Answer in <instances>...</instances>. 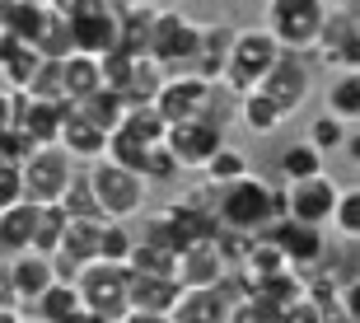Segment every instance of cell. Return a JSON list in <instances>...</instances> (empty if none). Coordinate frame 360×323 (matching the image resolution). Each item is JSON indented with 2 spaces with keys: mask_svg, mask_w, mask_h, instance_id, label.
<instances>
[{
  "mask_svg": "<svg viewBox=\"0 0 360 323\" xmlns=\"http://www.w3.org/2000/svg\"><path fill=\"white\" fill-rule=\"evenodd\" d=\"M24 300H19V286H14V267L10 258H0V310H19Z\"/></svg>",
  "mask_w": 360,
  "mask_h": 323,
  "instance_id": "obj_49",
  "label": "cell"
},
{
  "mask_svg": "<svg viewBox=\"0 0 360 323\" xmlns=\"http://www.w3.org/2000/svg\"><path fill=\"white\" fill-rule=\"evenodd\" d=\"M197 42H201V24H192L178 10H160L155 28H150V56L164 61L169 70H192L197 61Z\"/></svg>",
  "mask_w": 360,
  "mask_h": 323,
  "instance_id": "obj_7",
  "label": "cell"
},
{
  "mask_svg": "<svg viewBox=\"0 0 360 323\" xmlns=\"http://www.w3.org/2000/svg\"><path fill=\"white\" fill-rule=\"evenodd\" d=\"M61 70H66V99L70 103H84L89 94H98L103 89V56H89V52H75L61 61Z\"/></svg>",
  "mask_w": 360,
  "mask_h": 323,
  "instance_id": "obj_25",
  "label": "cell"
},
{
  "mask_svg": "<svg viewBox=\"0 0 360 323\" xmlns=\"http://www.w3.org/2000/svg\"><path fill=\"white\" fill-rule=\"evenodd\" d=\"M38 52L47 56V61L75 56V28H70V19H61V14L52 10V19H47V28H42V38H38Z\"/></svg>",
  "mask_w": 360,
  "mask_h": 323,
  "instance_id": "obj_39",
  "label": "cell"
},
{
  "mask_svg": "<svg viewBox=\"0 0 360 323\" xmlns=\"http://www.w3.org/2000/svg\"><path fill=\"white\" fill-rule=\"evenodd\" d=\"M28 99H42V103H70L66 99V70H61V61H42L38 75H33V84L24 89Z\"/></svg>",
  "mask_w": 360,
  "mask_h": 323,
  "instance_id": "obj_40",
  "label": "cell"
},
{
  "mask_svg": "<svg viewBox=\"0 0 360 323\" xmlns=\"http://www.w3.org/2000/svg\"><path fill=\"white\" fill-rule=\"evenodd\" d=\"M14 267V286H19V300L33 305L38 296H47L56 281H61V267H56V258L38 253V248H28V253H14L10 258Z\"/></svg>",
  "mask_w": 360,
  "mask_h": 323,
  "instance_id": "obj_16",
  "label": "cell"
},
{
  "mask_svg": "<svg viewBox=\"0 0 360 323\" xmlns=\"http://www.w3.org/2000/svg\"><path fill=\"white\" fill-rule=\"evenodd\" d=\"M75 183V155L66 146H38L24 160V192L28 202H61L66 188Z\"/></svg>",
  "mask_w": 360,
  "mask_h": 323,
  "instance_id": "obj_6",
  "label": "cell"
},
{
  "mask_svg": "<svg viewBox=\"0 0 360 323\" xmlns=\"http://www.w3.org/2000/svg\"><path fill=\"white\" fill-rule=\"evenodd\" d=\"M234 296H225V286H206V291H183L174 310V323H229Z\"/></svg>",
  "mask_w": 360,
  "mask_h": 323,
  "instance_id": "obj_21",
  "label": "cell"
},
{
  "mask_svg": "<svg viewBox=\"0 0 360 323\" xmlns=\"http://www.w3.org/2000/svg\"><path fill=\"white\" fill-rule=\"evenodd\" d=\"M347 127H351V122H342L337 113H319V118L309 122V141H314L323 155H333V150H347Z\"/></svg>",
  "mask_w": 360,
  "mask_h": 323,
  "instance_id": "obj_41",
  "label": "cell"
},
{
  "mask_svg": "<svg viewBox=\"0 0 360 323\" xmlns=\"http://www.w3.org/2000/svg\"><path fill=\"white\" fill-rule=\"evenodd\" d=\"M117 10H164L160 0H112Z\"/></svg>",
  "mask_w": 360,
  "mask_h": 323,
  "instance_id": "obj_56",
  "label": "cell"
},
{
  "mask_svg": "<svg viewBox=\"0 0 360 323\" xmlns=\"http://www.w3.org/2000/svg\"><path fill=\"white\" fill-rule=\"evenodd\" d=\"M276 169H281V178H285V183H295V178H314V174H323V150L304 136V141H295V146L281 150Z\"/></svg>",
  "mask_w": 360,
  "mask_h": 323,
  "instance_id": "obj_34",
  "label": "cell"
},
{
  "mask_svg": "<svg viewBox=\"0 0 360 323\" xmlns=\"http://www.w3.org/2000/svg\"><path fill=\"white\" fill-rule=\"evenodd\" d=\"M323 323H356V319H351V310H347V300H342V296L323 305Z\"/></svg>",
  "mask_w": 360,
  "mask_h": 323,
  "instance_id": "obj_53",
  "label": "cell"
},
{
  "mask_svg": "<svg viewBox=\"0 0 360 323\" xmlns=\"http://www.w3.org/2000/svg\"><path fill=\"white\" fill-rule=\"evenodd\" d=\"M178 281L187 291H206V286H225L229 281V258L220 253L215 239H201V243H187L183 258H178Z\"/></svg>",
  "mask_w": 360,
  "mask_h": 323,
  "instance_id": "obj_13",
  "label": "cell"
},
{
  "mask_svg": "<svg viewBox=\"0 0 360 323\" xmlns=\"http://www.w3.org/2000/svg\"><path fill=\"white\" fill-rule=\"evenodd\" d=\"M169 75H174V70L164 66V61H155V56H136V61H131V70H127V80H122V99H127L131 108L155 103Z\"/></svg>",
  "mask_w": 360,
  "mask_h": 323,
  "instance_id": "obj_22",
  "label": "cell"
},
{
  "mask_svg": "<svg viewBox=\"0 0 360 323\" xmlns=\"http://www.w3.org/2000/svg\"><path fill=\"white\" fill-rule=\"evenodd\" d=\"M187 286L178 277H160V272H131V310H160L174 314Z\"/></svg>",
  "mask_w": 360,
  "mask_h": 323,
  "instance_id": "obj_19",
  "label": "cell"
},
{
  "mask_svg": "<svg viewBox=\"0 0 360 323\" xmlns=\"http://www.w3.org/2000/svg\"><path fill=\"white\" fill-rule=\"evenodd\" d=\"M33 229H38V202H19L0 215V253H28L33 248Z\"/></svg>",
  "mask_w": 360,
  "mask_h": 323,
  "instance_id": "obj_26",
  "label": "cell"
},
{
  "mask_svg": "<svg viewBox=\"0 0 360 323\" xmlns=\"http://www.w3.org/2000/svg\"><path fill=\"white\" fill-rule=\"evenodd\" d=\"M70 28H75V52H89V56L117 52V42H122L117 5L112 10H98V14H84V19H70Z\"/></svg>",
  "mask_w": 360,
  "mask_h": 323,
  "instance_id": "obj_17",
  "label": "cell"
},
{
  "mask_svg": "<svg viewBox=\"0 0 360 323\" xmlns=\"http://www.w3.org/2000/svg\"><path fill=\"white\" fill-rule=\"evenodd\" d=\"M75 286L84 291V310L94 319L122 323L131 314V262H108V258H98V262L80 267Z\"/></svg>",
  "mask_w": 360,
  "mask_h": 323,
  "instance_id": "obj_4",
  "label": "cell"
},
{
  "mask_svg": "<svg viewBox=\"0 0 360 323\" xmlns=\"http://www.w3.org/2000/svg\"><path fill=\"white\" fill-rule=\"evenodd\" d=\"M183 174H187V169H183V160H178L174 150H169V141L150 150V164H146V178H150V183H178Z\"/></svg>",
  "mask_w": 360,
  "mask_h": 323,
  "instance_id": "obj_44",
  "label": "cell"
},
{
  "mask_svg": "<svg viewBox=\"0 0 360 323\" xmlns=\"http://www.w3.org/2000/svg\"><path fill=\"white\" fill-rule=\"evenodd\" d=\"M220 146H225V127L211 118H187L169 127V150L183 160V169H206Z\"/></svg>",
  "mask_w": 360,
  "mask_h": 323,
  "instance_id": "obj_10",
  "label": "cell"
},
{
  "mask_svg": "<svg viewBox=\"0 0 360 323\" xmlns=\"http://www.w3.org/2000/svg\"><path fill=\"white\" fill-rule=\"evenodd\" d=\"M75 108H80L94 127H103L108 136L117 132L122 122H127V113H131V103H127V99H122V89H112V84H103L98 94H89L84 103H75Z\"/></svg>",
  "mask_w": 360,
  "mask_h": 323,
  "instance_id": "obj_30",
  "label": "cell"
},
{
  "mask_svg": "<svg viewBox=\"0 0 360 323\" xmlns=\"http://www.w3.org/2000/svg\"><path fill=\"white\" fill-rule=\"evenodd\" d=\"M136 248L131 229H127V220H103V258L108 262H127Z\"/></svg>",
  "mask_w": 360,
  "mask_h": 323,
  "instance_id": "obj_46",
  "label": "cell"
},
{
  "mask_svg": "<svg viewBox=\"0 0 360 323\" xmlns=\"http://www.w3.org/2000/svg\"><path fill=\"white\" fill-rule=\"evenodd\" d=\"M239 118L253 136H271L285 127V108L276 99H267L262 89H253V94H239Z\"/></svg>",
  "mask_w": 360,
  "mask_h": 323,
  "instance_id": "obj_29",
  "label": "cell"
},
{
  "mask_svg": "<svg viewBox=\"0 0 360 323\" xmlns=\"http://www.w3.org/2000/svg\"><path fill=\"white\" fill-rule=\"evenodd\" d=\"M333 70H360V33L342 47V52L333 56Z\"/></svg>",
  "mask_w": 360,
  "mask_h": 323,
  "instance_id": "obj_52",
  "label": "cell"
},
{
  "mask_svg": "<svg viewBox=\"0 0 360 323\" xmlns=\"http://www.w3.org/2000/svg\"><path fill=\"white\" fill-rule=\"evenodd\" d=\"M342 300H347V310H351V319L360 323V277H356V281H347V286H342Z\"/></svg>",
  "mask_w": 360,
  "mask_h": 323,
  "instance_id": "obj_55",
  "label": "cell"
},
{
  "mask_svg": "<svg viewBox=\"0 0 360 323\" xmlns=\"http://www.w3.org/2000/svg\"><path fill=\"white\" fill-rule=\"evenodd\" d=\"M0 323H24V314L19 310H0Z\"/></svg>",
  "mask_w": 360,
  "mask_h": 323,
  "instance_id": "obj_58",
  "label": "cell"
},
{
  "mask_svg": "<svg viewBox=\"0 0 360 323\" xmlns=\"http://www.w3.org/2000/svg\"><path fill=\"white\" fill-rule=\"evenodd\" d=\"M33 314H38V319H47V323H70V319H80V314H84V291L70 281V277H61V281H56L47 296L33 300Z\"/></svg>",
  "mask_w": 360,
  "mask_h": 323,
  "instance_id": "obj_27",
  "label": "cell"
},
{
  "mask_svg": "<svg viewBox=\"0 0 360 323\" xmlns=\"http://www.w3.org/2000/svg\"><path fill=\"white\" fill-rule=\"evenodd\" d=\"M215 211L225 229H243V234H262L271 220L290 215V188L285 183H267V178H239L215 188Z\"/></svg>",
  "mask_w": 360,
  "mask_h": 323,
  "instance_id": "obj_1",
  "label": "cell"
},
{
  "mask_svg": "<svg viewBox=\"0 0 360 323\" xmlns=\"http://www.w3.org/2000/svg\"><path fill=\"white\" fill-rule=\"evenodd\" d=\"M24 323H47V319H38V314H24Z\"/></svg>",
  "mask_w": 360,
  "mask_h": 323,
  "instance_id": "obj_60",
  "label": "cell"
},
{
  "mask_svg": "<svg viewBox=\"0 0 360 323\" xmlns=\"http://www.w3.org/2000/svg\"><path fill=\"white\" fill-rule=\"evenodd\" d=\"M178 248H169V243H155V239H136L131 248V272H160V277H178Z\"/></svg>",
  "mask_w": 360,
  "mask_h": 323,
  "instance_id": "obj_36",
  "label": "cell"
},
{
  "mask_svg": "<svg viewBox=\"0 0 360 323\" xmlns=\"http://www.w3.org/2000/svg\"><path fill=\"white\" fill-rule=\"evenodd\" d=\"M47 19H52V5L47 0H0V28L5 33H19V38L38 42Z\"/></svg>",
  "mask_w": 360,
  "mask_h": 323,
  "instance_id": "obj_23",
  "label": "cell"
},
{
  "mask_svg": "<svg viewBox=\"0 0 360 323\" xmlns=\"http://www.w3.org/2000/svg\"><path fill=\"white\" fill-rule=\"evenodd\" d=\"M61 19H84V14H98V10H112V0H47Z\"/></svg>",
  "mask_w": 360,
  "mask_h": 323,
  "instance_id": "obj_48",
  "label": "cell"
},
{
  "mask_svg": "<svg viewBox=\"0 0 360 323\" xmlns=\"http://www.w3.org/2000/svg\"><path fill=\"white\" fill-rule=\"evenodd\" d=\"M19 108H24V94H19V89H0V132L19 122Z\"/></svg>",
  "mask_w": 360,
  "mask_h": 323,
  "instance_id": "obj_51",
  "label": "cell"
},
{
  "mask_svg": "<svg viewBox=\"0 0 360 323\" xmlns=\"http://www.w3.org/2000/svg\"><path fill=\"white\" fill-rule=\"evenodd\" d=\"M281 323H323V300L304 296L300 305H290V310H285V319H281Z\"/></svg>",
  "mask_w": 360,
  "mask_h": 323,
  "instance_id": "obj_50",
  "label": "cell"
},
{
  "mask_svg": "<svg viewBox=\"0 0 360 323\" xmlns=\"http://www.w3.org/2000/svg\"><path fill=\"white\" fill-rule=\"evenodd\" d=\"M285 314L276 305H267L262 296H239L234 300V310H229V323H281Z\"/></svg>",
  "mask_w": 360,
  "mask_h": 323,
  "instance_id": "obj_43",
  "label": "cell"
},
{
  "mask_svg": "<svg viewBox=\"0 0 360 323\" xmlns=\"http://www.w3.org/2000/svg\"><path fill=\"white\" fill-rule=\"evenodd\" d=\"M66 108L70 103H42V99H28L19 108V127H24L38 146H56L61 141V122H66Z\"/></svg>",
  "mask_w": 360,
  "mask_h": 323,
  "instance_id": "obj_24",
  "label": "cell"
},
{
  "mask_svg": "<svg viewBox=\"0 0 360 323\" xmlns=\"http://www.w3.org/2000/svg\"><path fill=\"white\" fill-rule=\"evenodd\" d=\"M42 61H47V56L38 52V42H28V38H19V33H5V28H0V84H5V89H19V94H24Z\"/></svg>",
  "mask_w": 360,
  "mask_h": 323,
  "instance_id": "obj_15",
  "label": "cell"
},
{
  "mask_svg": "<svg viewBox=\"0 0 360 323\" xmlns=\"http://www.w3.org/2000/svg\"><path fill=\"white\" fill-rule=\"evenodd\" d=\"M89 178H94V192H98L108 220H131V215L146 211V197H150L146 174H136V169L117 164L112 155H103V160H94Z\"/></svg>",
  "mask_w": 360,
  "mask_h": 323,
  "instance_id": "obj_5",
  "label": "cell"
},
{
  "mask_svg": "<svg viewBox=\"0 0 360 323\" xmlns=\"http://www.w3.org/2000/svg\"><path fill=\"white\" fill-rule=\"evenodd\" d=\"M360 33V19H356V10H347V5H333L328 10V24H323V38H319V56L333 66V56L347 47L351 38Z\"/></svg>",
  "mask_w": 360,
  "mask_h": 323,
  "instance_id": "obj_32",
  "label": "cell"
},
{
  "mask_svg": "<svg viewBox=\"0 0 360 323\" xmlns=\"http://www.w3.org/2000/svg\"><path fill=\"white\" fill-rule=\"evenodd\" d=\"M122 323H174V314H160V310H131Z\"/></svg>",
  "mask_w": 360,
  "mask_h": 323,
  "instance_id": "obj_54",
  "label": "cell"
},
{
  "mask_svg": "<svg viewBox=\"0 0 360 323\" xmlns=\"http://www.w3.org/2000/svg\"><path fill=\"white\" fill-rule=\"evenodd\" d=\"M267 99H276L281 108H285V118H295L300 113V103L309 99V89H314V75H309V66H304V56L300 52H285L276 61V66L267 70V80L257 84Z\"/></svg>",
  "mask_w": 360,
  "mask_h": 323,
  "instance_id": "obj_11",
  "label": "cell"
},
{
  "mask_svg": "<svg viewBox=\"0 0 360 323\" xmlns=\"http://www.w3.org/2000/svg\"><path fill=\"white\" fill-rule=\"evenodd\" d=\"M103 258V220H80V215H70L66 225V239H61V253H56V267L61 277H80V267L98 262Z\"/></svg>",
  "mask_w": 360,
  "mask_h": 323,
  "instance_id": "obj_12",
  "label": "cell"
},
{
  "mask_svg": "<svg viewBox=\"0 0 360 323\" xmlns=\"http://www.w3.org/2000/svg\"><path fill=\"white\" fill-rule=\"evenodd\" d=\"M328 0H267L262 10V24L276 33V42L285 52H319L323 24H328Z\"/></svg>",
  "mask_w": 360,
  "mask_h": 323,
  "instance_id": "obj_3",
  "label": "cell"
},
{
  "mask_svg": "<svg viewBox=\"0 0 360 323\" xmlns=\"http://www.w3.org/2000/svg\"><path fill=\"white\" fill-rule=\"evenodd\" d=\"M211 94H215V80H206V75H192V70H174V75L164 80L155 108H160L164 118H169V127H174V122H187V118H206Z\"/></svg>",
  "mask_w": 360,
  "mask_h": 323,
  "instance_id": "obj_9",
  "label": "cell"
},
{
  "mask_svg": "<svg viewBox=\"0 0 360 323\" xmlns=\"http://www.w3.org/2000/svg\"><path fill=\"white\" fill-rule=\"evenodd\" d=\"M281 56H285V47L276 42V33H271L267 24L257 28H243V33H234V47H229V66H225V89L229 94H253L257 84L267 80V70L276 66Z\"/></svg>",
  "mask_w": 360,
  "mask_h": 323,
  "instance_id": "obj_2",
  "label": "cell"
},
{
  "mask_svg": "<svg viewBox=\"0 0 360 323\" xmlns=\"http://www.w3.org/2000/svg\"><path fill=\"white\" fill-rule=\"evenodd\" d=\"M201 174H206V183H211V188H225V183H239V178H248L253 169H248V155H243V150H234V146L225 141V146L211 155V164H206Z\"/></svg>",
  "mask_w": 360,
  "mask_h": 323,
  "instance_id": "obj_37",
  "label": "cell"
},
{
  "mask_svg": "<svg viewBox=\"0 0 360 323\" xmlns=\"http://www.w3.org/2000/svg\"><path fill=\"white\" fill-rule=\"evenodd\" d=\"M328 113L342 122H360V70H337L328 84Z\"/></svg>",
  "mask_w": 360,
  "mask_h": 323,
  "instance_id": "obj_35",
  "label": "cell"
},
{
  "mask_svg": "<svg viewBox=\"0 0 360 323\" xmlns=\"http://www.w3.org/2000/svg\"><path fill=\"white\" fill-rule=\"evenodd\" d=\"M290 188V215L295 220H309V225H333V215H337V183L333 178H295V183H285Z\"/></svg>",
  "mask_w": 360,
  "mask_h": 323,
  "instance_id": "obj_14",
  "label": "cell"
},
{
  "mask_svg": "<svg viewBox=\"0 0 360 323\" xmlns=\"http://www.w3.org/2000/svg\"><path fill=\"white\" fill-rule=\"evenodd\" d=\"M290 267V258H285V248H281L276 239H267V234H257L253 239V253L243 258V267H239V277L248 286H257L262 277H276V272H285Z\"/></svg>",
  "mask_w": 360,
  "mask_h": 323,
  "instance_id": "obj_31",
  "label": "cell"
},
{
  "mask_svg": "<svg viewBox=\"0 0 360 323\" xmlns=\"http://www.w3.org/2000/svg\"><path fill=\"white\" fill-rule=\"evenodd\" d=\"M28 202V192H24V164H10V160H0V215L10 211V206Z\"/></svg>",
  "mask_w": 360,
  "mask_h": 323,
  "instance_id": "obj_45",
  "label": "cell"
},
{
  "mask_svg": "<svg viewBox=\"0 0 360 323\" xmlns=\"http://www.w3.org/2000/svg\"><path fill=\"white\" fill-rule=\"evenodd\" d=\"M56 146H66L75 160H103L108 146H112V136H108L103 127H94L80 108L70 103L66 108V122H61V141H56Z\"/></svg>",
  "mask_w": 360,
  "mask_h": 323,
  "instance_id": "obj_18",
  "label": "cell"
},
{
  "mask_svg": "<svg viewBox=\"0 0 360 323\" xmlns=\"http://www.w3.org/2000/svg\"><path fill=\"white\" fill-rule=\"evenodd\" d=\"M347 155L360 164V132H356V136H347Z\"/></svg>",
  "mask_w": 360,
  "mask_h": 323,
  "instance_id": "obj_57",
  "label": "cell"
},
{
  "mask_svg": "<svg viewBox=\"0 0 360 323\" xmlns=\"http://www.w3.org/2000/svg\"><path fill=\"white\" fill-rule=\"evenodd\" d=\"M253 296H262L267 305H276V310L285 314L290 305H300V300L309 296V272L285 267V272H276V277H262V281L253 286Z\"/></svg>",
  "mask_w": 360,
  "mask_h": 323,
  "instance_id": "obj_28",
  "label": "cell"
},
{
  "mask_svg": "<svg viewBox=\"0 0 360 323\" xmlns=\"http://www.w3.org/2000/svg\"><path fill=\"white\" fill-rule=\"evenodd\" d=\"M70 323H103V319H94V314H89V310H84V314H80V319H70Z\"/></svg>",
  "mask_w": 360,
  "mask_h": 323,
  "instance_id": "obj_59",
  "label": "cell"
},
{
  "mask_svg": "<svg viewBox=\"0 0 360 323\" xmlns=\"http://www.w3.org/2000/svg\"><path fill=\"white\" fill-rule=\"evenodd\" d=\"M229 47H234V28L229 24H201V42H197V61H192V75H206V80H225L229 66Z\"/></svg>",
  "mask_w": 360,
  "mask_h": 323,
  "instance_id": "obj_20",
  "label": "cell"
},
{
  "mask_svg": "<svg viewBox=\"0 0 360 323\" xmlns=\"http://www.w3.org/2000/svg\"><path fill=\"white\" fill-rule=\"evenodd\" d=\"M333 225H337V234H342L347 243H360V188H342Z\"/></svg>",
  "mask_w": 360,
  "mask_h": 323,
  "instance_id": "obj_42",
  "label": "cell"
},
{
  "mask_svg": "<svg viewBox=\"0 0 360 323\" xmlns=\"http://www.w3.org/2000/svg\"><path fill=\"white\" fill-rule=\"evenodd\" d=\"M66 225H70V211L61 202H42L38 206V229H33V248L47 258L61 253V239H66Z\"/></svg>",
  "mask_w": 360,
  "mask_h": 323,
  "instance_id": "obj_33",
  "label": "cell"
},
{
  "mask_svg": "<svg viewBox=\"0 0 360 323\" xmlns=\"http://www.w3.org/2000/svg\"><path fill=\"white\" fill-rule=\"evenodd\" d=\"M33 150H38V141H33V136H28L24 127H19V122L0 132V160H10V164H24L28 155H33Z\"/></svg>",
  "mask_w": 360,
  "mask_h": 323,
  "instance_id": "obj_47",
  "label": "cell"
},
{
  "mask_svg": "<svg viewBox=\"0 0 360 323\" xmlns=\"http://www.w3.org/2000/svg\"><path fill=\"white\" fill-rule=\"evenodd\" d=\"M61 206H66L70 215H80V220H108V211H103V202H98V192H94L89 174H75V183H70L66 197H61Z\"/></svg>",
  "mask_w": 360,
  "mask_h": 323,
  "instance_id": "obj_38",
  "label": "cell"
},
{
  "mask_svg": "<svg viewBox=\"0 0 360 323\" xmlns=\"http://www.w3.org/2000/svg\"><path fill=\"white\" fill-rule=\"evenodd\" d=\"M262 234L276 239L285 248V258H290V267H300V272H314V267L328 262V234H323V225H309V220L285 215V220H271Z\"/></svg>",
  "mask_w": 360,
  "mask_h": 323,
  "instance_id": "obj_8",
  "label": "cell"
}]
</instances>
